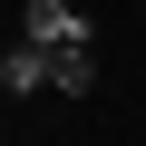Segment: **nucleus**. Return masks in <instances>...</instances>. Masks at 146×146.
Wrapping results in <instances>:
<instances>
[{"label":"nucleus","mask_w":146,"mask_h":146,"mask_svg":"<svg viewBox=\"0 0 146 146\" xmlns=\"http://www.w3.org/2000/svg\"><path fill=\"white\" fill-rule=\"evenodd\" d=\"M20 39H39V49H98V20L78 0H20Z\"/></svg>","instance_id":"obj_1"},{"label":"nucleus","mask_w":146,"mask_h":146,"mask_svg":"<svg viewBox=\"0 0 146 146\" xmlns=\"http://www.w3.org/2000/svg\"><path fill=\"white\" fill-rule=\"evenodd\" d=\"M0 88L10 98H58V58L39 39H10V58H0Z\"/></svg>","instance_id":"obj_2"}]
</instances>
